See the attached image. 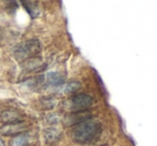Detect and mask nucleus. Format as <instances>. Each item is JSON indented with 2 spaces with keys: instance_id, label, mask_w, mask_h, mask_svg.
Wrapping results in <instances>:
<instances>
[{
  "instance_id": "1",
  "label": "nucleus",
  "mask_w": 157,
  "mask_h": 146,
  "mask_svg": "<svg viewBox=\"0 0 157 146\" xmlns=\"http://www.w3.org/2000/svg\"><path fill=\"white\" fill-rule=\"evenodd\" d=\"M102 128L98 122L87 119L72 128L71 137L78 144H92L100 137Z\"/></svg>"
},
{
  "instance_id": "10",
  "label": "nucleus",
  "mask_w": 157,
  "mask_h": 146,
  "mask_svg": "<svg viewBox=\"0 0 157 146\" xmlns=\"http://www.w3.org/2000/svg\"><path fill=\"white\" fill-rule=\"evenodd\" d=\"M103 146H107V145H103Z\"/></svg>"
},
{
  "instance_id": "5",
  "label": "nucleus",
  "mask_w": 157,
  "mask_h": 146,
  "mask_svg": "<svg viewBox=\"0 0 157 146\" xmlns=\"http://www.w3.org/2000/svg\"><path fill=\"white\" fill-rule=\"evenodd\" d=\"M44 88L45 87H56L59 88L63 85V77L57 72H48L43 75Z\"/></svg>"
},
{
  "instance_id": "7",
  "label": "nucleus",
  "mask_w": 157,
  "mask_h": 146,
  "mask_svg": "<svg viewBox=\"0 0 157 146\" xmlns=\"http://www.w3.org/2000/svg\"><path fill=\"white\" fill-rule=\"evenodd\" d=\"M29 144H30L29 135L25 132L15 135L10 141V146H29Z\"/></svg>"
},
{
  "instance_id": "6",
  "label": "nucleus",
  "mask_w": 157,
  "mask_h": 146,
  "mask_svg": "<svg viewBox=\"0 0 157 146\" xmlns=\"http://www.w3.org/2000/svg\"><path fill=\"white\" fill-rule=\"evenodd\" d=\"M0 120L5 124H15V122H22L23 116L21 113L14 110H7L1 112L0 114Z\"/></svg>"
},
{
  "instance_id": "9",
  "label": "nucleus",
  "mask_w": 157,
  "mask_h": 146,
  "mask_svg": "<svg viewBox=\"0 0 157 146\" xmlns=\"http://www.w3.org/2000/svg\"><path fill=\"white\" fill-rule=\"evenodd\" d=\"M78 88H80V84H78V82H71V83L63 84L60 87V90L65 92H72L78 90Z\"/></svg>"
},
{
  "instance_id": "4",
  "label": "nucleus",
  "mask_w": 157,
  "mask_h": 146,
  "mask_svg": "<svg viewBox=\"0 0 157 146\" xmlns=\"http://www.w3.org/2000/svg\"><path fill=\"white\" fill-rule=\"evenodd\" d=\"M27 129V126L24 122H15V124H5L0 127V133L3 135H18L24 133Z\"/></svg>"
},
{
  "instance_id": "2",
  "label": "nucleus",
  "mask_w": 157,
  "mask_h": 146,
  "mask_svg": "<svg viewBox=\"0 0 157 146\" xmlns=\"http://www.w3.org/2000/svg\"><path fill=\"white\" fill-rule=\"evenodd\" d=\"M41 52V43L38 39H30L22 42L15 46L13 55L16 60L26 61L31 58H36Z\"/></svg>"
},
{
  "instance_id": "3",
  "label": "nucleus",
  "mask_w": 157,
  "mask_h": 146,
  "mask_svg": "<svg viewBox=\"0 0 157 146\" xmlns=\"http://www.w3.org/2000/svg\"><path fill=\"white\" fill-rule=\"evenodd\" d=\"M93 104V98L86 94H76L69 99L67 107L75 112H82Z\"/></svg>"
},
{
  "instance_id": "8",
  "label": "nucleus",
  "mask_w": 157,
  "mask_h": 146,
  "mask_svg": "<svg viewBox=\"0 0 157 146\" xmlns=\"http://www.w3.org/2000/svg\"><path fill=\"white\" fill-rule=\"evenodd\" d=\"M42 66V61L40 60L39 58H31L29 60H26L24 62V68L27 70V71H33V70L39 69Z\"/></svg>"
}]
</instances>
